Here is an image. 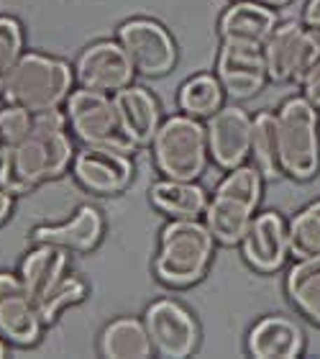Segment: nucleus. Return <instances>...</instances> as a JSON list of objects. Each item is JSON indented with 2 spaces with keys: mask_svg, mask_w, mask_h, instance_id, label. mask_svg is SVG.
<instances>
[{
  "mask_svg": "<svg viewBox=\"0 0 320 359\" xmlns=\"http://www.w3.org/2000/svg\"><path fill=\"white\" fill-rule=\"evenodd\" d=\"M90 295V285L82 280L80 275H64L60 283L54 285L52 290H46L41 298L36 300V308L41 313V321L46 326H52L62 316V311L69 306H77Z\"/></svg>",
  "mask_w": 320,
  "mask_h": 359,
  "instance_id": "27",
  "label": "nucleus"
},
{
  "mask_svg": "<svg viewBox=\"0 0 320 359\" xmlns=\"http://www.w3.org/2000/svg\"><path fill=\"white\" fill-rule=\"evenodd\" d=\"M72 159L75 136L64 111L36 113L29 136L6 159H0V187L11 195H26L69 172Z\"/></svg>",
  "mask_w": 320,
  "mask_h": 359,
  "instance_id": "1",
  "label": "nucleus"
},
{
  "mask_svg": "<svg viewBox=\"0 0 320 359\" xmlns=\"http://www.w3.org/2000/svg\"><path fill=\"white\" fill-rule=\"evenodd\" d=\"M216 236L200 218H169L159 233L154 275L162 285L182 290L208 275L216 257Z\"/></svg>",
  "mask_w": 320,
  "mask_h": 359,
  "instance_id": "2",
  "label": "nucleus"
},
{
  "mask_svg": "<svg viewBox=\"0 0 320 359\" xmlns=\"http://www.w3.org/2000/svg\"><path fill=\"white\" fill-rule=\"evenodd\" d=\"M75 83L97 93H118L134 85L136 69L118 39H103L85 46L75 60Z\"/></svg>",
  "mask_w": 320,
  "mask_h": 359,
  "instance_id": "11",
  "label": "nucleus"
},
{
  "mask_svg": "<svg viewBox=\"0 0 320 359\" xmlns=\"http://www.w3.org/2000/svg\"><path fill=\"white\" fill-rule=\"evenodd\" d=\"M113 103L118 113L120 131L126 136L128 144H134L136 149L149 147L159 123H162V105L157 95L149 88L141 85H128V88L113 93Z\"/></svg>",
  "mask_w": 320,
  "mask_h": 359,
  "instance_id": "17",
  "label": "nucleus"
},
{
  "mask_svg": "<svg viewBox=\"0 0 320 359\" xmlns=\"http://www.w3.org/2000/svg\"><path fill=\"white\" fill-rule=\"evenodd\" d=\"M300 90H302V95H305L310 103H315L320 108V60H318V65L305 75V80L300 83Z\"/></svg>",
  "mask_w": 320,
  "mask_h": 359,
  "instance_id": "31",
  "label": "nucleus"
},
{
  "mask_svg": "<svg viewBox=\"0 0 320 359\" xmlns=\"http://www.w3.org/2000/svg\"><path fill=\"white\" fill-rule=\"evenodd\" d=\"M246 352L256 359H298L305 352V331L290 316H264L249 331Z\"/></svg>",
  "mask_w": 320,
  "mask_h": 359,
  "instance_id": "19",
  "label": "nucleus"
},
{
  "mask_svg": "<svg viewBox=\"0 0 320 359\" xmlns=\"http://www.w3.org/2000/svg\"><path fill=\"white\" fill-rule=\"evenodd\" d=\"M290 255L295 259L320 255V201L295 213L290 221Z\"/></svg>",
  "mask_w": 320,
  "mask_h": 359,
  "instance_id": "28",
  "label": "nucleus"
},
{
  "mask_svg": "<svg viewBox=\"0 0 320 359\" xmlns=\"http://www.w3.org/2000/svg\"><path fill=\"white\" fill-rule=\"evenodd\" d=\"M23 52H26V34L21 21L13 15H0V95Z\"/></svg>",
  "mask_w": 320,
  "mask_h": 359,
  "instance_id": "29",
  "label": "nucleus"
},
{
  "mask_svg": "<svg viewBox=\"0 0 320 359\" xmlns=\"http://www.w3.org/2000/svg\"><path fill=\"white\" fill-rule=\"evenodd\" d=\"M251 159L259 167L264 180L282 177V162H279V121L277 111H259L253 116L251 126Z\"/></svg>",
  "mask_w": 320,
  "mask_h": 359,
  "instance_id": "25",
  "label": "nucleus"
},
{
  "mask_svg": "<svg viewBox=\"0 0 320 359\" xmlns=\"http://www.w3.org/2000/svg\"><path fill=\"white\" fill-rule=\"evenodd\" d=\"M225 90L221 85L216 75L210 72H200V75H193L190 80L182 83L177 93V105L179 111L187 113V116H195V118H208L223 105Z\"/></svg>",
  "mask_w": 320,
  "mask_h": 359,
  "instance_id": "26",
  "label": "nucleus"
},
{
  "mask_svg": "<svg viewBox=\"0 0 320 359\" xmlns=\"http://www.w3.org/2000/svg\"><path fill=\"white\" fill-rule=\"evenodd\" d=\"M259 3H264V6H269V8H284V6H290L292 0H259Z\"/></svg>",
  "mask_w": 320,
  "mask_h": 359,
  "instance_id": "34",
  "label": "nucleus"
},
{
  "mask_svg": "<svg viewBox=\"0 0 320 359\" xmlns=\"http://www.w3.org/2000/svg\"><path fill=\"white\" fill-rule=\"evenodd\" d=\"M279 162L287 177L307 182L320 172V108L305 95H292L277 111Z\"/></svg>",
  "mask_w": 320,
  "mask_h": 359,
  "instance_id": "6",
  "label": "nucleus"
},
{
  "mask_svg": "<svg viewBox=\"0 0 320 359\" xmlns=\"http://www.w3.org/2000/svg\"><path fill=\"white\" fill-rule=\"evenodd\" d=\"M8 357V341L3 337H0V359Z\"/></svg>",
  "mask_w": 320,
  "mask_h": 359,
  "instance_id": "35",
  "label": "nucleus"
},
{
  "mask_svg": "<svg viewBox=\"0 0 320 359\" xmlns=\"http://www.w3.org/2000/svg\"><path fill=\"white\" fill-rule=\"evenodd\" d=\"M251 126L253 116H249L241 105H221L205 118L208 151L218 170L228 172L251 157Z\"/></svg>",
  "mask_w": 320,
  "mask_h": 359,
  "instance_id": "15",
  "label": "nucleus"
},
{
  "mask_svg": "<svg viewBox=\"0 0 320 359\" xmlns=\"http://www.w3.org/2000/svg\"><path fill=\"white\" fill-rule=\"evenodd\" d=\"M151 159L162 177L197 180L208 167V131L202 118L174 113L159 123L151 139Z\"/></svg>",
  "mask_w": 320,
  "mask_h": 359,
  "instance_id": "5",
  "label": "nucleus"
},
{
  "mask_svg": "<svg viewBox=\"0 0 320 359\" xmlns=\"http://www.w3.org/2000/svg\"><path fill=\"white\" fill-rule=\"evenodd\" d=\"M279 15L274 8L259 0H233L218 18L221 41H239V44L264 46L272 31L277 29Z\"/></svg>",
  "mask_w": 320,
  "mask_h": 359,
  "instance_id": "20",
  "label": "nucleus"
},
{
  "mask_svg": "<svg viewBox=\"0 0 320 359\" xmlns=\"http://www.w3.org/2000/svg\"><path fill=\"white\" fill-rule=\"evenodd\" d=\"M284 292L307 321L320 326V255L295 259L284 277Z\"/></svg>",
  "mask_w": 320,
  "mask_h": 359,
  "instance_id": "24",
  "label": "nucleus"
},
{
  "mask_svg": "<svg viewBox=\"0 0 320 359\" xmlns=\"http://www.w3.org/2000/svg\"><path fill=\"white\" fill-rule=\"evenodd\" d=\"M31 126H34V113L31 111L13 103L0 108V159H6L29 136Z\"/></svg>",
  "mask_w": 320,
  "mask_h": 359,
  "instance_id": "30",
  "label": "nucleus"
},
{
  "mask_svg": "<svg viewBox=\"0 0 320 359\" xmlns=\"http://www.w3.org/2000/svg\"><path fill=\"white\" fill-rule=\"evenodd\" d=\"M46 323L21 277L0 272V337L13 346H34L44 334Z\"/></svg>",
  "mask_w": 320,
  "mask_h": 359,
  "instance_id": "14",
  "label": "nucleus"
},
{
  "mask_svg": "<svg viewBox=\"0 0 320 359\" xmlns=\"http://www.w3.org/2000/svg\"><path fill=\"white\" fill-rule=\"evenodd\" d=\"M302 23L320 31V0H307L302 8Z\"/></svg>",
  "mask_w": 320,
  "mask_h": 359,
  "instance_id": "32",
  "label": "nucleus"
},
{
  "mask_svg": "<svg viewBox=\"0 0 320 359\" xmlns=\"http://www.w3.org/2000/svg\"><path fill=\"white\" fill-rule=\"evenodd\" d=\"M134 154L108 147H82L72 159L77 185L95 195H118L134 180Z\"/></svg>",
  "mask_w": 320,
  "mask_h": 359,
  "instance_id": "13",
  "label": "nucleus"
},
{
  "mask_svg": "<svg viewBox=\"0 0 320 359\" xmlns=\"http://www.w3.org/2000/svg\"><path fill=\"white\" fill-rule=\"evenodd\" d=\"M154 354L164 359H187L200 346V323L190 308L174 298H159L144 311Z\"/></svg>",
  "mask_w": 320,
  "mask_h": 359,
  "instance_id": "10",
  "label": "nucleus"
},
{
  "mask_svg": "<svg viewBox=\"0 0 320 359\" xmlns=\"http://www.w3.org/2000/svg\"><path fill=\"white\" fill-rule=\"evenodd\" d=\"M116 39L126 49L136 75L164 77L177 67V41L154 18H128L118 26Z\"/></svg>",
  "mask_w": 320,
  "mask_h": 359,
  "instance_id": "9",
  "label": "nucleus"
},
{
  "mask_svg": "<svg viewBox=\"0 0 320 359\" xmlns=\"http://www.w3.org/2000/svg\"><path fill=\"white\" fill-rule=\"evenodd\" d=\"M67 264H69L67 249L34 241V247L21 259L18 277L26 285V290L31 292V298L39 300L46 290H52L54 285L67 275Z\"/></svg>",
  "mask_w": 320,
  "mask_h": 359,
  "instance_id": "21",
  "label": "nucleus"
},
{
  "mask_svg": "<svg viewBox=\"0 0 320 359\" xmlns=\"http://www.w3.org/2000/svg\"><path fill=\"white\" fill-rule=\"evenodd\" d=\"M97 349L108 359H146L154 354L146 323L136 316L113 318L100 334Z\"/></svg>",
  "mask_w": 320,
  "mask_h": 359,
  "instance_id": "23",
  "label": "nucleus"
},
{
  "mask_svg": "<svg viewBox=\"0 0 320 359\" xmlns=\"http://www.w3.org/2000/svg\"><path fill=\"white\" fill-rule=\"evenodd\" d=\"M105 236V218L95 205H80L64 224L36 226L31 231V241L54 244L67 249L69 255H88L100 247Z\"/></svg>",
  "mask_w": 320,
  "mask_h": 359,
  "instance_id": "18",
  "label": "nucleus"
},
{
  "mask_svg": "<svg viewBox=\"0 0 320 359\" xmlns=\"http://www.w3.org/2000/svg\"><path fill=\"white\" fill-rule=\"evenodd\" d=\"M261 49L272 83L300 85L320 60V31L302 21L277 23Z\"/></svg>",
  "mask_w": 320,
  "mask_h": 359,
  "instance_id": "8",
  "label": "nucleus"
},
{
  "mask_svg": "<svg viewBox=\"0 0 320 359\" xmlns=\"http://www.w3.org/2000/svg\"><path fill=\"white\" fill-rule=\"evenodd\" d=\"M208 198V190L197 180L162 177L149 190L151 205L169 218H202Z\"/></svg>",
  "mask_w": 320,
  "mask_h": 359,
  "instance_id": "22",
  "label": "nucleus"
},
{
  "mask_svg": "<svg viewBox=\"0 0 320 359\" xmlns=\"http://www.w3.org/2000/svg\"><path fill=\"white\" fill-rule=\"evenodd\" d=\"M75 88V67L62 57L44 52H23L8 77L3 97L6 103L21 105L36 113L57 111L67 103Z\"/></svg>",
  "mask_w": 320,
  "mask_h": 359,
  "instance_id": "4",
  "label": "nucleus"
},
{
  "mask_svg": "<svg viewBox=\"0 0 320 359\" xmlns=\"http://www.w3.org/2000/svg\"><path fill=\"white\" fill-rule=\"evenodd\" d=\"M15 195H11L8 190H3L0 187V226H6L8 221H11V216H13V208H15Z\"/></svg>",
  "mask_w": 320,
  "mask_h": 359,
  "instance_id": "33",
  "label": "nucleus"
},
{
  "mask_svg": "<svg viewBox=\"0 0 320 359\" xmlns=\"http://www.w3.org/2000/svg\"><path fill=\"white\" fill-rule=\"evenodd\" d=\"M64 116H67L72 136L85 147H108V149H118L126 154L136 151L134 144H128L120 131L116 103L108 93L88 88L72 90L64 103Z\"/></svg>",
  "mask_w": 320,
  "mask_h": 359,
  "instance_id": "7",
  "label": "nucleus"
},
{
  "mask_svg": "<svg viewBox=\"0 0 320 359\" xmlns=\"http://www.w3.org/2000/svg\"><path fill=\"white\" fill-rule=\"evenodd\" d=\"M216 77L225 95L233 100H251L269 83L264 49L239 41H221L216 60Z\"/></svg>",
  "mask_w": 320,
  "mask_h": 359,
  "instance_id": "16",
  "label": "nucleus"
},
{
  "mask_svg": "<svg viewBox=\"0 0 320 359\" xmlns=\"http://www.w3.org/2000/svg\"><path fill=\"white\" fill-rule=\"evenodd\" d=\"M244 262L259 275H274L290 259V221L279 210H259L241 239Z\"/></svg>",
  "mask_w": 320,
  "mask_h": 359,
  "instance_id": "12",
  "label": "nucleus"
},
{
  "mask_svg": "<svg viewBox=\"0 0 320 359\" xmlns=\"http://www.w3.org/2000/svg\"><path fill=\"white\" fill-rule=\"evenodd\" d=\"M264 198V175L256 165H239L228 170L208 198L202 221L223 247H239L246 229L259 213Z\"/></svg>",
  "mask_w": 320,
  "mask_h": 359,
  "instance_id": "3",
  "label": "nucleus"
}]
</instances>
